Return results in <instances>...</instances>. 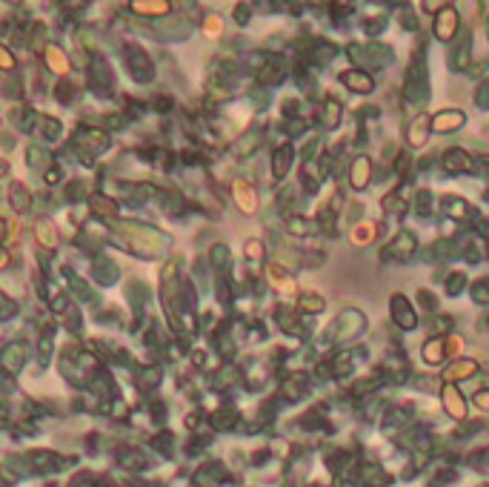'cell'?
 <instances>
[{"label": "cell", "mask_w": 489, "mask_h": 487, "mask_svg": "<svg viewBox=\"0 0 489 487\" xmlns=\"http://www.w3.org/2000/svg\"><path fill=\"white\" fill-rule=\"evenodd\" d=\"M409 416H412V405H401V407L395 405V407L389 410V416H386L383 424H386V427H398V424H404Z\"/></svg>", "instance_id": "obj_27"}, {"label": "cell", "mask_w": 489, "mask_h": 487, "mask_svg": "<svg viewBox=\"0 0 489 487\" xmlns=\"http://www.w3.org/2000/svg\"><path fill=\"white\" fill-rule=\"evenodd\" d=\"M166 9H169L166 4H135V12H149V15H158V12L163 15Z\"/></svg>", "instance_id": "obj_37"}, {"label": "cell", "mask_w": 489, "mask_h": 487, "mask_svg": "<svg viewBox=\"0 0 489 487\" xmlns=\"http://www.w3.org/2000/svg\"><path fill=\"white\" fill-rule=\"evenodd\" d=\"M469 295H472L475 304H489V276L478 278V281L469 287Z\"/></svg>", "instance_id": "obj_28"}, {"label": "cell", "mask_w": 489, "mask_h": 487, "mask_svg": "<svg viewBox=\"0 0 489 487\" xmlns=\"http://www.w3.org/2000/svg\"><path fill=\"white\" fill-rule=\"evenodd\" d=\"M246 258H252V261L263 258V247H260V241H249V244H246Z\"/></svg>", "instance_id": "obj_39"}, {"label": "cell", "mask_w": 489, "mask_h": 487, "mask_svg": "<svg viewBox=\"0 0 489 487\" xmlns=\"http://www.w3.org/2000/svg\"><path fill=\"white\" fill-rule=\"evenodd\" d=\"M475 373H478V362H472V359H458L455 364H450L447 370H443V381H447V384H455V381L469 378V376H475Z\"/></svg>", "instance_id": "obj_13"}, {"label": "cell", "mask_w": 489, "mask_h": 487, "mask_svg": "<svg viewBox=\"0 0 489 487\" xmlns=\"http://www.w3.org/2000/svg\"><path fill=\"white\" fill-rule=\"evenodd\" d=\"M235 198H238V206L243 212H255L258 209V195H255V190L246 181H235Z\"/></svg>", "instance_id": "obj_17"}, {"label": "cell", "mask_w": 489, "mask_h": 487, "mask_svg": "<svg viewBox=\"0 0 489 487\" xmlns=\"http://www.w3.org/2000/svg\"><path fill=\"white\" fill-rule=\"evenodd\" d=\"M260 141V132H252V135H246L241 144H238V155H249V149H255Z\"/></svg>", "instance_id": "obj_34"}, {"label": "cell", "mask_w": 489, "mask_h": 487, "mask_svg": "<svg viewBox=\"0 0 489 487\" xmlns=\"http://www.w3.org/2000/svg\"><path fill=\"white\" fill-rule=\"evenodd\" d=\"M461 32V18L455 12V6H443L438 15H435V23H432V35L440 40V43H452Z\"/></svg>", "instance_id": "obj_4"}, {"label": "cell", "mask_w": 489, "mask_h": 487, "mask_svg": "<svg viewBox=\"0 0 489 487\" xmlns=\"http://www.w3.org/2000/svg\"><path fill=\"white\" fill-rule=\"evenodd\" d=\"M306 376L303 373H295V376H289L286 381H284V395L286 398H292V402H295V398H300L303 393H306Z\"/></svg>", "instance_id": "obj_21"}, {"label": "cell", "mask_w": 489, "mask_h": 487, "mask_svg": "<svg viewBox=\"0 0 489 487\" xmlns=\"http://www.w3.org/2000/svg\"><path fill=\"white\" fill-rule=\"evenodd\" d=\"M440 164H443V169H447L450 175H464V172H472V169H475L472 155L464 152V149H458V147H452V149L443 152Z\"/></svg>", "instance_id": "obj_9"}, {"label": "cell", "mask_w": 489, "mask_h": 487, "mask_svg": "<svg viewBox=\"0 0 489 487\" xmlns=\"http://www.w3.org/2000/svg\"><path fill=\"white\" fill-rule=\"evenodd\" d=\"M452 252H455L452 241H435V244H429V247L424 249V258H426V261H438V258H450Z\"/></svg>", "instance_id": "obj_24"}, {"label": "cell", "mask_w": 489, "mask_h": 487, "mask_svg": "<svg viewBox=\"0 0 489 487\" xmlns=\"http://www.w3.org/2000/svg\"><path fill=\"white\" fill-rule=\"evenodd\" d=\"M292 161H295V149H292V147H281V149L275 152V161H272L275 178H284V175L289 172V166H292Z\"/></svg>", "instance_id": "obj_18"}, {"label": "cell", "mask_w": 489, "mask_h": 487, "mask_svg": "<svg viewBox=\"0 0 489 487\" xmlns=\"http://www.w3.org/2000/svg\"><path fill=\"white\" fill-rule=\"evenodd\" d=\"M372 181V161L367 155H358L349 166V184L352 190H367Z\"/></svg>", "instance_id": "obj_10"}, {"label": "cell", "mask_w": 489, "mask_h": 487, "mask_svg": "<svg viewBox=\"0 0 489 487\" xmlns=\"http://www.w3.org/2000/svg\"><path fill=\"white\" fill-rule=\"evenodd\" d=\"M12 66H15V61H12L9 49H4V47H0V69H12Z\"/></svg>", "instance_id": "obj_45"}, {"label": "cell", "mask_w": 489, "mask_h": 487, "mask_svg": "<svg viewBox=\"0 0 489 487\" xmlns=\"http://www.w3.org/2000/svg\"><path fill=\"white\" fill-rule=\"evenodd\" d=\"M341 80L346 83V90L358 92V95H369V92L375 90V80H372V75H369V72H364V69H346V72L341 75Z\"/></svg>", "instance_id": "obj_11"}, {"label": "cell", "mask_w": 489, "mask_h": 487, "mask_svg": "<svg viewBox=\"0 0 489 487\" xmlns=\"http://www.w3.org/2000/svg\"><path fill=\"white\" fill-rule=\"evenodd\" d=\"M404 26H407V29H415V18H412V15H409V12H407V15H404Z\"/></svg>", "instance_id": "obj_47"}, {"label": "cell", "mask_w": 489, "mask_h": 487, "mask_svg": "<svg viewBox=\"0 0 489 487\" xmlns=\"http://www.w3.org/2000/svg\"><path fill=\"white\" fill-rule=\"evenodd\" d=\"M458 43H455V49H452V55H450V66L455 69V72H464V69H469V55H472V32H464L461 37H455Z\"/></svg>", "instance_id": "obj_12"}, {"label": "cell", "mask_w": 489, "mask_h": 487, "mask_svg": "<svg viewBox=\"0 0 489 487\" xmlns=\"http://www.w3.org/2000/svg\"><path fill=\"white\" fill-rule=\"evenodd\" d=\"M269 276H272V281H275L278 287H284L286 292H289V290H295L292 278H289V276H286V273L281 270V264H272V267H269Z\"/></svg>", "instance_id": "obj_31"}, {"label": "cell", "mask_w": 489, "mask_h": 487, "mask_svg": "<svg viewBox=\"0 0 489 487\" xmlns=\"http://www.w3.org/2000/svg\"><path fill=\"white\" fill-rule=\"evenodd\" d=\"M421 356H424L426 364L438 367L443 359H447V344H443V335H432V338L421 347Z\"/></svg>", "instance_id": "obj_14"}, {"label": "cell", "mask_w": 489, "mask_h": 487, "mask_svg": "<svg viewBox=\"0 0 489 487\" xmlns=\"http://www.w3.org/2000/svg\"><path fill=\"white\" fill-rule=\"evenodd\" d=\"M472 402L481 407V410H486L489 413V390H481V393H475V398H472Z\"/></svg>", "instance_id": "obj_41"}, {"label": "cell", "mask_w": 489, "mask_h": 487, "mask_svg": "<svg viewBox=\"0 0 489 487\" xmlns=\"http://www.w3.org/2000/svg\"><path fill=\"white\" fill-rule=\"evenodd\" d=\"M286 230L292 233V235H309L315 230V224L309 218H303V215H292L289 221H286Z\"/></svg>", "instance_id": "obj_26"}, {"label": "cell", "mask_w": 489, "mask_h": 487, "mask_svg": "<svg viewBox=\"0 0 489 487\" xmlns=\"http://www.w3.org/2000/svg\"><path fill=\"white\" fill-rule=\"evenodd\" d=\"M486 327H489V316H486Z\"/></svg>", "instance_id": "obj_52"}, {"label": "cell", "mask_w": 489, "mask_h": 487, "mask_svg": "<svg viewBox=\"0 0 489 487\" xmlns=\"http://www.w3.org/2000/svg\"><path fill=\"white\" fill-rule=\"evenodd\" d=\"M232 421H235V413H227V410L215 416V427H220V430H224L227 424H232Z\"/></svg>", "instance_id": "obj_40"}, {"label": "cell", "mask_w": 489, "mask_h": 487, "mask_svg": "<svg viewBox=\"0 0 489 487\" xmlns=\"http://www.w3.org/2000/svg\"><path fill=\"white\" fill-rule=\"evenodd\" d=\"M418 301H421V307L429 309V313H435V309H438V298H435L429 290H421V292H418Z\"/></svg>", "instance_id": "obj_36"}, {"label": "cell", "mask_w": 489, "mask_h": 487, "mask_svg": "<svg viewBox=\"0 0 489 487\" xmlns=\"http://www.w3.org/2000/svg\"><path fill=\"white\" fill-rule=\"evenodd\" d=\"M6 261H9V255H6V252H0V267H6Z\"/></svg>", "instance_id": "obj_49"}, {"label": "cell", "mask_w": 489, "mask_h": 487, "mask_svg": "<svg viewBox=\"0 0 489 487\" xmlns=\"http://www.w3.org/2000/svg\"><path fill=\"white\" fill-rule=\"evenodd\" d=\"M464 123H466V112L461 109H440L429 118V129L438 132V135H452V132L464 129Z\"/></svg>", "instance_id": "obj_7"}, {"label": "cell", "mask_w": 489, "mask_h": 487, "mask_svg": "<svg viewBox=\"0 0 489 487\" xmlns=\"http://www.w3.org/2000/svg\"><path fill=\"white\" fill-rule=\"evenodd\" d=\"M367 327V316L361 313V309H355V307H346L343 313L335 319V324L329 327V341L341 344L346 338H355V335H361Z\"/></svg>", "instance_id": "obj_1"}, {"label": "cell", "mask_w": 489, "mask_h": 487, "mask_svg": "<svg viewBox=\"0 0 489 487\" xmlns=\"http://www.w3.org/2000/svg\"><path fill=\"white\" fill-rule=\"evenodd\" d=\"M298 307H300V313H312V316H318V313H324L326 301H324L321 295H315V292H303V295L298 298Z\"/></svg>", "instance_id": "obj_22"}, {"label": "cell", "mask_w": 489, "mask_h": 487, "mask_svg": "<svg viewBox=\"0 0 489 487\" xmlns=\"http://www.w3.org/2000/svg\"><path fill=\"white\" fill-rule=\"evenodd\" d=\"M389 316H392V321H395L398 327H401V330H415V327H418L415 309H412L409 298L401 295V292H395V295L389 298Z\"/></svg>", "instance_id": "obj_5"}, {"label": "cell", "mask_w": 489, "mask_h": 487, "mask_svg": "<svg viewBox=\"0 0 489 487\" xmlns=\"http://www.w3.org/2000/svg\"><path fill=\"white\" fill-rule=\"evenodd\" d=\"M6 172V164H0V175H4Z\"/></svg>", "instance_id": "obj_50"}, {"label": "cell", "mask_w": 489, "mask_h": 487, "mask_svg": "<svg viewBox=\"0 0 489 487\" xmlns=\"http://www.w3.org/2000/svg\"><path fill=\"white\" fill-rule=\"evenodd\" d=\"M486 37H489V18H486Z\"/></svg>", "instance_id": "obj_51"}, {"label": "cell", "mask_w": 489, "mask_h": 487, "mask_svg": "<svg viewBox=\"0 0 489 487\" xmlns=\"http://www.w3.org/2000/svg\"><path fill=\"white\" fill-rule=\"evenodd\" d=\"M443 287H447V292L450 295H461L464 290H466V273H450L447 276V281H443Z\"/></svg>", "instance_id": "obj_29"}, {"label": "cell", "mask_w": 489, "mask_h": 487, "mask_svg": "<svg viewBox=\"0 0 489 487\" xmlns=\"http://www.w3.org/2000/svg\"><path fill=\"white\" fill-rule=\"evenodd\" d=\"M443 212H447L452 221H466L472 215V206L458 195H443Z\"/></svg>", "instance_id": "obj_16"}, {"label": "cell", "mask_w": 489, "mask_h": 487, "mask_svg": "<svg viewBox=\"0 0 489 487\" xmlns=\"http://www.w3.org/2000/svg\"><path fill=\"white\" fill-rule=\"evenodd\" d=\"M352 367H355L352 352H338V356L329 362V370H332V376H338V378H346V376L352 373Z\"/></svg>", "instance_id": "obj_20"}, {"label": "cell", "mask_w": 489, "mask_h": 487, "mask_svg": "<svg viewBox=\"0 0 489 487\" xmlns=\"http://www.w3.org/2000/svg\"><path fill=\"white\" fill-rule=\"evenodd\" d=\"M481 166H483V169H486V175H489V155H486V158H481Z\"/></svg>", "instance_id": "obj_48"}, {"label": "cell", "mask_w": 489, "mask_h": 487, "mask_svg": "<svg viewBox=\"0 0 489 487\" xmlns=\"http://www.w3.org/2000/svg\"><path fill=\"white\" fill-rule=\"evenodd\" d=\"M37 238L46 244V247H55V230H52L49 224H43V221L37 224Z\"/></svg>", "instance_id": "obj_32"}, {"label": "cell", "mask_w": 489, "mask_h": 487, "mask_svg": "<svg viewBox=\"0 0 489 487\" xmlns=\"http://www.w3.org/2000/svg\"><path fill=\"white\" fill-rule=\"evenodd\" d=\"M46 58H49V69H52V72H66V69H69V63H66V58H63L61 49L49 47V49H46Z\"/></svg>", "instance_id": "obj_30"}, {"label": "cell", "mask_w": 489, "mask_h": 487, "mask_svg": "<svg viewBox=\"0 0 489 487\" xmlns=\"http://www.w3.org/2000/svg\"><path fill=\"white\" fill-rule=\"evenodd\" d=\"M429 198H432L429 192H418V212H421V215H424V212H429V204H432Z\"/></svg>", "instance_id": "obj_44"}, {"label": "cell", "mask_w": 489, "mask_h": 487, "mask_svg": "<svg viewBox=\"0 0 489 487\" xmlns=\"http://www.w3.org/2000/svg\"><path fill=\"white\" fill-rule=\"evenodd\" d=\"M284 72H286V66H284L278 58H272L269 63H266V66L258 72V80H260V83H278V80L284 78Z\"/></svg>", "instance_id": "obj_19"}, {"label": "cell", "mask_w": 489, "mask_h": 487, "mask_svg": "<svg viewBox=\"0 0 489 487\" xmlns=\"http://www.w3.org/2000/svg\"><path fill=\"white\" fill-rule=\"evenodd\" d=\"M375 235H378V227L375 224H358V227H352V241L358 244V247L372 244Z\"/></svg>", "instance_id": "obj_25"}, {"label": "cell", "mask_w": 489, "mask_h": 487, "mask_svg": "<svg viewBox=\"0 0 489 487\" xmlns=\"http://www.w3.org/2000/svg\"><path fill=\"white\" fill-rule=\"evenodd\" d=\"M440 402H443V410H447L450 419H464L466 416V402H464V395L455 384H443L440 387Z\"/></svg>", "instance_id": "obj_8"}, {"label": "cell", "mask_w": 489, "mask_h": 487, "mask_svg": "<svg viewBox=\"0 0 489 487\" xmlns=\"http://www.w3.org/2000/svg\"><path fill=\"white\" fill-rule=\"evenodd\" d=\"M395 169H398V172H401V175H404V178H407V175H409V155H407V152H404L401 158H398V164H395Z\"/></svg>", "instance_id": "obj_43"}, {"label": "cell", "mask_w": 489, "mask_h": 487, "mask_svg": "<svg viewBox=\"0 0 489 487\" xmlns=\"http://www.w3.org/2000/svg\"><path fill=\"white\" fill-rule=\"evenodd\" d=\"M429 118L426 115H421V118H415L412 121V126H409V132H407V144L409 147H415V149H421L426 141H429Z\"/></svg>", "instance_id": "obj_15"}, {"label": "cell", "mask_w": 489, "mask_h": 487, "mask_svg": "<svg viewBox=\"0 0 489 487\" xmlns=\"http://www.w3.org/2000/svg\"><path fill=\"white\" fill-rule=\"evenodd\" d=\"M349 55L355 61H361V63H372V66H386L392 63L395 52L389 47H383V43H367V47H349Z\"/></svg>", "instance_id": "obj_6"}, {"label": "cell", "mask_w": 489, "mask_h": 487, "mask_svg": "<svg viewBox=\"0 0 489 487\" xmlns=\"http://www.w3.org/2000/svg\"><path fill=\"white\" fill-rule=\"evenodd\" d=\"M364 29H367V35L381 32V29H383V18H372V20H367V23H364Z\"/></svg>", "instance_id": "obj_42"}, {"label": "cell", "mask_w": 489, "mask_h": 487, "mask_svg": "<svg viewBox=\"0 0 489 487\" xmlns=\"http://www.w3.org/2000/svg\"><path fill=\"white\" fill-rule=\"evenodd\" d=\"M415 252H418V238H415V233H412V230H401V233H398V235L392 238V244H386V249H383V261L407 264Z\"/></svg>", "instance_id": "obj_3"}, {"label": "cell", "mask_w": 489, "mask_h": 487, "mask_svg": "<svg viewBox=\"0 0 489 487\" xmlns=\"http://www.w3.org/2000/svg\"><path fill=\"white\" fill-rule=\"evenodd\" d=\"M443 6H447V4H424V9H426V12H435V15H438Z\"/></svg>", "instance_id": "obj_46"}, {"label": "cell", "mask_w": 489, "mask_h": 487, "mask_svg": "<svg viewBox=\"0 0 489 487\" xmlns=\"http://www.w3.org/2000/svg\"><path fill=\"white\" fill-rule=\"evenodd\" d=\"M20 352H23V350H20V347H18V344H15V347H9V350H6V364H9V367H12V370H15V367H20V359H18V356H20Z\"/></svg>", "instance_id": "obj_38"}, {"label": "cell", "mask_w": 489, "mask_h": 487, "mask_svg": "<svg viewBox=\"0 0 489 487\" xmlns=\"http://www.w3.org/2000/svg\"><path fill=\"white\" fill-rule=\"evenodd\" d=\"M12 195H15V198H12V204H15L18 209H26V206H29V192H26L20 184H15V187H12Z\"/></svg>", "instance_id": "obj_33"}, {"label": "cell", "mask_w": 489, "mask_h": 487, "mask_svg": "<svg viewBox=\"0 0 489 487\" xmlns=\"http://www.w3.org/2000/svg\"><path fill=\"white\" fill-rule=\"evenodd\" d=\"M475 104H478L481 109H489V80H483V83L478 86V92H475Z\"/></svg>", "instance_id": "obj_35"}, {"label": "cell", "mask_w": 489, "mask_h": 487, "mask_svg": "<svg viewBox=\"0 0 489 487\" xmlns=\"http://www.w3.org/2000/svg\"><path fill=\"white\" fill-rule=\"evenodd\" d=\"M341 115H343L341 104H338V101H326V104H324V112H321V123H324L326 129H335V126L341 123Z\"/></svg>", "instance_id": "obj_23"}, {"label": "cell", "mask_w": 489, "mask_h": 487, "mask_svg": "<svg viewBox=\"0 0 489 487\" xmlns=\"http://www.w3.org/2000/svg\"><path fill=\"white\" fill-rule=\"evenodd\" d=\"M404 98L409 104H424L429 98V83H426V66L421 61H412L404 75Z\"/></svg>", "instance_id": "obj_2"}]
</instances>
